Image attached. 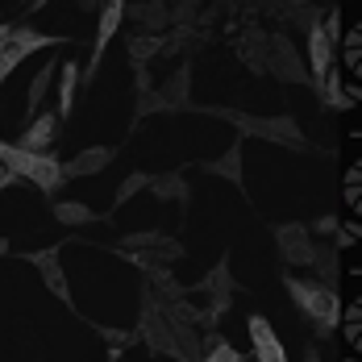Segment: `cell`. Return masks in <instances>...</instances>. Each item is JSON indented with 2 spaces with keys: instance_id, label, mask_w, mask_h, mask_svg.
Returning a JSON list of instances; mask_svg holds the SVG:
<instances>
[{
  "instance_id": "obj_1",
  "label": "cell",
  "mask_w": 362,
  "mask_h": 362,
  "mask_svg": "<svg viewBox=\"0 0 362 362\" xmlns=\"http://www.w3.org/2000/svg\"><path fill=\"white\" fill-rule=\"evenodd\" d=\"M284 288H288L291 304L317 325V333H333V329L341 325V296L333 288L317 284V279H300V275H288Z\"/></svg>"
},
{
  "instance_id": "obj_2",
  "label": "cell",
  "mask_w": 362,
  "mask_h": 362,
  "mask_svg": "<svg viewBox=\"0 0 362 362\" xmlns=\"http://www.w3.org/2000/svg\"><path fill=\"white\" fill-rule=\"evenodd\" d=\"M229 121L242 129V134H254V138H267V142L279 146H304V134L291 117H246V112H229Z\"/></svg>"
},
{
  "instance_id": "obj_3",
  "label": "cell",
  "mask_w": 362,
  "mask_h": 362,
  "mask_svg": "<svg viewBox=\"0 0 362 362\" xmlns=\"http://www.w3.org/2000/svg\"><path fill=\"white\" fill-rule=\"evenodd\" d=\"M267 71L284 83H308V67L300 59V50L291 46L288 34H271L267 37Z\"/></svg>"
},
{
  "instance_id": "obj_4",
  "label": "cell",
  "mask_w": 362,
  "mask_h": 362,
  "mask_svg": "<svg viewBox=\"0 0 362 362\" xmlns=\"http://www.w3.org/2000/svg\"><path fill=\"white\" fill-rule=\"evenodd\" d=\"M246 329H250V346H254V358L258 362H291L288 350H284V337L275 333V325L267 317L254 313L250 321H246Z\"/></svg>"
},
{
  "instance_id": "obj_5",
  "label": "cell",
  "mask_w": 362,
  "mask_h": 362,
  "mask_svg": "<svg viewBox=\"0 0 362 362\" xmlns=\"http://www.w3.org/2000/svg\"><path fill=\"white\" fill-rule=\"evenodd\" d=\"M275 242H279L284 262H291V267H313V250H317V242L308 238L304 225H279V229H275Z\"/></svg>"
},
{
  "instance_id": "obj_6",
  "label": "cell",
  "mask_w": 362,
  "mask_h": 362,
  "mask_svg": "<svg viewBox=\"0 0 362 362\" xmlns=\"http://www.w3.org/2000/svg\"><path fill=\"white\" fill-rule=\"evenodd\" d=\"M125 21V4L121 0H112V4H105L100 8V25H96V42H92V59H88V79L96 75V67H100V59H105V46L112 42V34H117V25Z\"/></svg>"
},
{
  "instance_id": "obj_7",
  "label": "cell",
  "mask_w": 362,
  "mask_h": 362,
  "mask_svg": "<svg viewBox=\"0 0 362 362\" xmlns=\"http://www.w3.org/2000/svg\"><path fill=\"white\" fill-rule=\"evenodd\" d=\"M30 262L37 267V275L46 279V288L54 291L63 304H71V288H67V275H63V262H59V250L50 246V250H34V254H25Z\"/></svg>"
},
{
  "instance_id": "obj_8",
  "label": "cell",
  "mask_w": 362,
  "mask_h": 362,
  "mask_svg": "<svg viewBox=\"0 0 362 362\" xmlns=\"http://www.w3.org/2000/svg\"><path fill=\"white\" fill-rule=\"evenodd\" d=\"M112 163V146H88L83 154H75L71 163H63V180H88V175H100Z\"/></svg>"
},
{
  "instance_id": "obj_9",
  "label": "cell",
  "mask_w": 362,
  "mask_h": 362,
  "mask_svg": "<svg viewBox=\"0 0 362 362\" xmlns=\"http://www.w3.org/2000/svg\"><path fill=\"white\" fill-rule=\"evenodd\" d=\"M333 59H337L333 42L325 37L321 25H313V30H308V63H304V67H308V79H317V83H321L325 71H333Z\"/></svg>"
},
{
  "instance_id": "obj_10",
  "label": "cell",
  "mask_w": 362,
  "mask_h": 362,
  "mask_svg": "<svg viewBox=\"0 0 362 362\" xmlns=\"http://www.w3.org/2000/svg\"><path fill=\"white\" fill-rule=\"evenodd\" d=\"M54 125H59V117L54 112H37L34 121H30V129L21 134V150H30V154H50V142H54Z\"/></svg>"
},
{
  "instance_id": "obj_11",
  "label": "cell",
  "mask_w": 362,
  "mask_h": 362,
  "mask_svg": "<svg viewBox=\"0 0 362 362\" xmlns=\"http://www.w3.org/2000/svg\"><path fill=\"white\" fill-rule=\"evenodd\" d=\"M267 30H258V25H246L242 37H238V54H242V63L250 67V71H267Z\"/></svg>"
},
{
  "instance_id": "obj_12",
  "label": "cell",
  "mask_w": 362,
  "mask_h": 362,
  "mask_svg": "<svg viewBox=\"0 0 362 362\" xmlns=\"http://www.w3.org/2000/svg\"><path fill=\"white\" fill-rule=\"evenodd\" d=\"M125 13H134V17L142 21V25H138V30H142V37H163V30L171 25L167 4H134V8L125 4Z\"/></svg>"
},
{
  "instance_id": "obj_13",
  "label": "cell",
  "mask_w": 362,
  "mask_h": 362,
  "mask_svg": "<svg viewBox=\"0 0 362 362\" xmlns=\"http://www.w3.org/2000/svg\"><path fill=\"white\" fill-rule=\"evenodd\" d=\"M30 183H37V192H59L63 187V163L54 158V154H37L34 171H30Z\"/></svg>"
},
{
  "instance_id": "obj_14",
  "label": "cell",
  "mask_w": 362,
  "mask_h": 362,
  "mask_svg": "<svg viewBox=\"0 0 362 362\" xmlns=\"http://www.w3.org/2000/svg\"><path fill=\"white\" fill-rule=\"evenodd\" d=\"M79 79H83L79 63H75V59H67V63L59 67V117H71L75 92H79Z\"/></svg>"
},
{
  "instance_id": "obj_15",
  "label": "cell",
  "mask_w": 362,
  "mask_h": 362,
  "mask_svg": "<svg viewBox=\"0 0 362 362\" xmlns=\"http://www.w3.org/2000/svg\"><path fill=\"white\" fill-rule=\"evenodd\" d=\"M8 46H17L25 59L34 54V50H46V46H59V37L50 34H37V30H30V25H13L8 30Z\"/></svg>"
},
{
  "instance_id": "obj_16",
  "label": "cell",
  "mask_w": 362,
  "mask_h": 362,
  "mask_svg": "<svg viewBox=\"0 0 362 362\" xmlns=\"http://www.w3.org/2000/svg\"><path fill=\"white\" fill-rule=\"evenodd\" d=\"M204 171H209V175H217V180L242 183V146H229V150H225L221 158L204 163Z\"/></svg>"
},
{
  "instance_id": "obj_17",
  "label": "cell",
  "mask_w": 362,
  "mask_h": 362,
  "mask_svg": "<svg viewBox=\"0 0 362 362\" xmlns=\"http://www.w3.org/2000/svg\"><path fill=\"white\" fill-rule=\"evenodd\" d=\"M187 83H192V71H187V67H180V71L163 83L158 96L167 100V109H183V105H187Z\"/></svg>"
},
{
  "instance_id": "obj_18",
  "label": "cell",
  "mask_w": 362,
  "mask_h": 362,
  "mask_svg": "<svg viewBox=\"0 0 362 362\" xmlns=\"http://www.w3.org/2000/svg\"><path fill=\"white\" fill-rule=\"evenodd\" d=\"M54 221L59 225H96V213L88 204H79V200H59L54 204Z\"/></svg>"
},
{
  "instance_id": "obj_19",
  "label": "cell",
  "mask_w": 362,
  "mask_h": 362,
  "mask_svg": "<svg viewBox=\"0 0 362 362\" xmlns=\"http://www.w3.org/2000/svg\"><path fill=\"white\" fill-rule=\"evenodd\" d=\"M313 267L321 271V279H317V284L337 288V275H341V267H337V250H333V246H317V250H313Z\"/></svg>"
},
{
  "instance_id": "obj_20",
  "label": "cell",
  "mask_w": 362,
  "mask_h": 362,
  "mask_svg": "<svg viewBox=\"0 0 362 362\" xmlns=\"http://www.w3.org/2000/svg\"><path fill=\"white\" fill-rule=\"evenodd\" d=\"M321 100H325L329 109H350V92L341 83V71H325V79H321Z\"/></svg>"
},
{
  "instance_id": "obj_21",
  "label": "cell",
  "mask_w": 362,
  "mask_h": 362,
  "mask_svg": "<svg viewBox=\"0 0 362 362\" xmlns=\"http://www.w3.org/2000/svg\"><path fill=\"white\" fill-rule=\"evenodd\" d=\"M150 192L158 196V200H187V183L183 175H150Z\"/></svg>"
},
{
  "instance_id": "obj_22",
  "label": "cell",
  "mask_w": 362,
  "mask_h": 362,
  "mask_svg": "<svg viewBox=\"0 0 362 362\" xmlns=\"http://www.w3.org/2000/svg\"><path fill=\"white\" fill-rule=\"evenodd\" d=\"M125 50H129L134 67H146L154 54H163V37H142V34H134L129 42H125Z\"/></svg>"
},
{
  "instance_id": "obj_23",
  "label": "cell",
  "mask_w": 362,
  "mask_h": 362,
  "mask_svg": "<svg viewBox=\"0 0 362 362\" xmlns=\"http://www.w3.org/2000/svg\"><path fill=\"white\" fill-rule=\"evenodd\" d=\"M50 83H54V63H46L42 71L30 79V100H25V109H30V117H37V105L50 96Z\"/></svg>"
},
{
  "instance_id": "obj_24",
  "label": "cell",
  "mask_w": 362,
  "mask_h": 362,
  "mask_svg": "<svg viewBox=\"0 0 362 362\" xmlns=\"http://www.w3.org/2000/svg\"><path fill=\"white\" fill-rule=\"evenodd\" d=\"M21 63H25V54H21V50H17V46H4V50H0V83H4V79H8V75L17 71V67H21Z\"/></svg>"
},
{
  "instance_id": "obj_25",
  "label": "cell",
  "mask_w": 362,
  "mask_h": 362,
  "mask_svg": "<svg viewBox=\"0 0 362 362\" xmlns=\"http://www.w3.org/2000/svg\"><path fill=\"white\" fill-rule=\"evenodd\" d=\"M142 187H150V175H129V180L121 183V192H117V204H125V200H134Z\"/></svg>"
},
{
  "instance_id": "obj_26",
  "label": "cell",
  "mask_w": 362,
  "mask_h": 362,
  "mask_svg": "<svg viewBox=\"0 0 362 362\" xmlns=\"http://www.w3.org/2000/svg\"><path fill=\"white\" fill-rule=\"evenodd\" d=\"M163 109H167V100H163V96H158L154 88L138 96V117H150V112H163Z\"/></svg>"
},
{
  "instance_id": "obj_27",
  "label": "cell",
  "mask_w": 362,
  "mask_h": 362,
  "mask_svg": "<svg viewBox=\"0 0 362 362\" xmlns=\"http://www.w3.org/2000/svg\"><path fill=\"white\" fill-rule=\"evenodd\" d=\"M200 362H242V354H238L229 341H217V346H213V350H209Z\"/></svg>"
},
{
  "instance_id": "obj_28",
  "label": "cell",
  "mask_w": 362,
  "mask_h": 362,
  "mask_svg": "<svg viewBox=\"0 0 362 362\" xmlns=\"http://www.w3.org/2000/svg\"><path fill=\"white\" fill-rule=\"evenodd\" d=\"M96 333H100L105 341H112V350H121V346H129V341H138L134 333H121V329H109V325H96Z\"/></svg>"
},
{
  "instance_id": "obj_29",
  "label": "cell",
  "mask_w": 362,
  "mask_h": 362,
  "mask_svg": "<svg viewBox=\"0 0 362 362\" xmlns=\"http://www.w3.org/2000/svg\"><path fill=\"white\" fill-rule=\"evenodd\" d=\"M337 225H341L337 217H321V221H317V229H321V233H337Z\"/></svg>"
},
{
  "instance_id": "obj_30",
  "label": "cell",
  "mask_w": 362,
  "mask_h": 362,
  "mask_svg": "<svg viewBox=\"0 0 362 362\" xmlns=\"http://www.w3.org/2000/svg\"><path fill=\"white\" fill-rule=\"evenodd\" d=\"M337 246H354V229H341L337 233Z\"/></svg>"
},
{
  "instance_id": "obj_31",
  "label": "cell",
  "mask_w": 362,
  "mask_h": 362,
  "mask_svg": "<svg viewBox=\"0 0 362 362\" xmlns=\"http://www.w3.org/2000/svg\"><path fill=\"white\" fill-rule=\"evenodd\" d=\"M304 362H321V354H317V346H308V350H304Z\"/></svg>"
},
{
  "instance_id": "obj_32",
  "label": "cell",
  "mask_w": 362,
  "mask_h": 362,
  "mask_svg": "<svg viewBox=\"0 0 362 362\" xmlns=\"http://www.w3.org/2000/svg\"><path fill=\"white\" fill-rule=\"evenodd\" d=\"M8 30H13V25H0V50L8 46Z\"/></svg>"
},
{
  "instance_id": "obj_33",
  "label": "cell",
  "mask_w": 362,
  "mask_h": 362,
  "mask_svg": "<svg viewBox=\"0 0 362 362\" xmlns=\"http://www.w3.org/2000/svg\"><path fill=\"white\" fill-rule=\"evenodd\" d=\"M0 254H8V242H4V238H0Z\"/></svg>"
}]
</instances>
